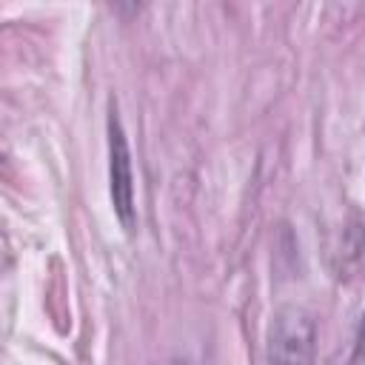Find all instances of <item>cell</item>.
<instances>
[{
	"label": "cell",
	"instance_id": "cell-2",
	"mask_svg": "<svg viewBox=\"0 0 365 365\" xmlns=\"http://www.w3.org/2000/svg\"><path fill=\"white\" fill-rule=\"evenodd\" d=\"M108 177H111V202L120 225L134 231L137 205H134V171H131V151L123 131V123L111 106L108 114Z\"/></svg>",
	"mask_w": 365,
	"mask_h": 365
},
{
	"label": "cell",
	"instance_id": "cell-1",
	"mask_svg": "<svg viewBox=\"0 0 365 365\" xmlns=\"http://www.w3.org/2000/svg\"><path fill=\"white\" fill-rule=\"evenodd\" d=\"M317 359V322L305 308L282 305L268 328L271 365H314Z\"/></svg>",
	"mask_w": 365,
	"mask_h": 365
},
{
	"label": "cell",
	"instance_id": "cell-3",
	"mask_svg": "<svg viewBox=\"0 0 365 365\" xmlns=\"http://www.w3.org/2000/svg\"><path fill=\"white\" fill-rule=\"evenodd\" d=\"M356 365H365V314H362V325H359V336H356V354H354Z\"/></svg>",
	"mask_w": 365,
	"mask_h": 365
},
{
	"label": "cell",
	"instance_id": "cell-4",
	"mask_svg": "<svg viewBox=\"0 0 365 365\" xmlns=\"http://www.w3.org/2000/svg\"><path fill=\"white\" fill-rule=\"evenodd\" d=\"M171 365H185V362H177V359H174V362H171Z\"/></svg>",
	"mask_w": 365,
	"mask_h": 365
}]
</instances>
